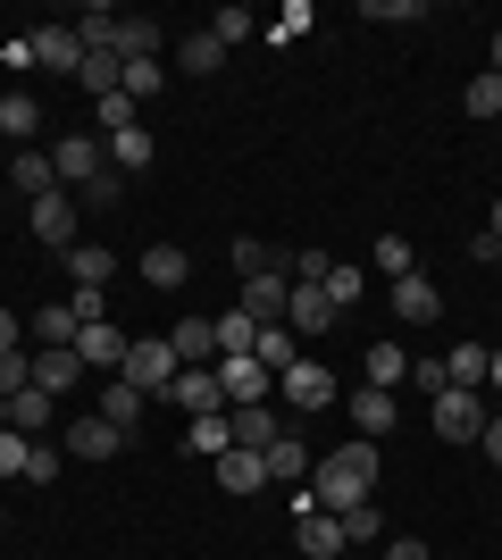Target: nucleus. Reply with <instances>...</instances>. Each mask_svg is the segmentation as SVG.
<instances>
[{
	"label": "nucleus",
	"instance_id": "nucleus-1",
	"mask_svg": "<svg viewBox=\"0 0 502 560\" xmlns=\"http://www.w3.org/2000/svg\"><path fill=\"white\" fill-rule=\"evenodd\" d=\"M377 477H385V460H377V444H369V435H360V444H335L327 460L311 468V502L343 518V511H360V502L377 493Z\"/></svg>",
	"mask_w": 502,
	"mask_h": 560
},
{
	"label": "nucleus",
	"instance_id": "nucleus-2",
	"mask_svg": "<svg viewBox=\"0 0 502 560\" xmlns=\"http://www.w3.org/2000/svg\"><path fill=\"white\" fill-rule=\"evenodd\" d=\"M176 369H185V360H176V343H167V335H135V343H126V385H135V394L143 401H160L167 385H176Z\"/></svg>",
	"mask_w": 502,
	"mask_h": 560
},
{
	"label": "nucleus",
	"instance_id": "nucleus-3",
	"mask_svg": "<svg viewBox=\"0 0 502 560\" xmlns=\"http://www.w3.org/2000/svg\"><path fill=\"white\" fill-rule=\"evenodd\" d=\"M101 167H109L101 135H59V142H50V176H59V192H84Z\"/></svg>",
	"mask_w": 502,
	"mask_h": 560
},
{
	"label": "nucleus",
	"instance_id": "nucleus-4",
	"mask_svg": "<svg viewBox=\"0 0 502 560\" xmlns=\"http://www.w3.org/2000/svg\"><path fill=\"white\" fill-rule=\"evenodd\" d=\"M25 226L43 234V243H50V252H59V259H68L75 243H84V210H75V192H43V201H34V218H25Z\"/></svg>",
	"mask_w": 502,
	"mask_h": 560
},
{
	"label": "nucleus",
	"instance_id": "nucleus-5",
	"mask_svg": "<svg viewBox=\"0 0 502 560\" xmlns=\"http://www.w3.org/2000/svg\"><path fill=\"white\" fill-rule=\"evenodd\" d=\"M435 435H444V444H478L486 435V394L444 385V394H435Z\"/></svg>",
	"mask_w": 502,
	"mask_h": 560
},
{
	"label": "nucleus",
	"instance_id": "nucleus-6",
	"mask_svg": "<svg viewBox=\"0 0 502 560\" xmlns=\"http://www.w3.org/2000/svg\"><path fill=\"white\" fill-rule=\"evenodd\" d=\"M218 394H226V410H252V401L277 394V369H260L252 351H243V360H218Z\"/></svg>",
	"mask_w": 502,
	"mask_h": 560
},
{
	"label": "nucleus",
	"instance_id": "nucleus-7",
	"mask_svg": "<svg viewBox=\"0 0 502 560\" xmlns=\"http://www.w3.org/2000/svg\"><path fill=\"white\" fill-rule=\"evenodd\" d=\"M277 394H285L293 410H327V401H335V369H327V360H311V351H302V360H293V369L277 376Z\"/></svg>",
	"mask_w": 502,
	"mask_h": 560
},
{
	"label": "nucleus",
	"instance_id": "nucleus-8",
	"mask_svg": "<svg viewBox=\"0 0 502 560\" xmlns=\"http://www.w3.org/2000/svg\"><path fill=\"white\" fill-rule=\"evenodd\" d=\"M160 401H176L185 419H210V410H226V394H218V360H210V369H176V385H167Z\"/></svg>",
	"mask_w": 502,
	"mask_h": 560
},
{
	"label": "nucleus",
	"instance_id": "nucleus-9",
	"mask_svg": "<svg viewBox=\"0 0 502 560\" xmlns=\"http://www.w3.org/2000/svg\"><path fill=\"white\" fill-rule=\"evenodd\" d=\"M285 302H293V277H285V268H260V277H243V310H252L260 327H285Z\"/></svg>",
	"mask_w": 502,
	"mask_h": 560
},
{
	"label": "nucleus",
	"instance_id": "nucleus-10",
	"mask_svg": "<svg viewBox=\"0 0 502 560\" xmlns=\"http://www.w3.org/2000/svg\"><path fill=\"white\" fill-rule=\"evenodd\" d=\"M335 318H343V310H335L327 293H318V284H293V302H285V327H293V343H318V335H327Z\"/></svg>",
	"mask_w": 502,
	"mask_h": 560
},
{
	"label": "nucleus",
	"instance_id": "nucleus-11",
	"mask_svg": "<svg viewBox=\"0 0 502 560\" xmlns=\"http://www.w3.org/2000/svg\"><path fill=\"white\" fill-rule=\"evenodd\" d=\"M302 502H311V493H302ZM293 544H302L311 560H335V552H343V518H335V511H318V502H311V511L293 518Z\"/></svg>",
	"mask_w": 502,
	"mask_h": 560
},
{
	"label": "nucleus",
	"instance_id": "nucleus-12",
	"mask_svg": "<svg viewBox=\"0 0 502 560\" xmlns=\"http://www.w3.org/2000/svg\"><path fill=\"white\" fill-rule=\"evenodd\" d=\"M126 343H135V335H118L109 318H93V327L75 335V360H84V369H109V376H118V369H126Z\"/></svg>",
	"mask_w": 502,
	"mask_h": 560
},
{
	"label": "nucleus",
	"instance_id": "nucleus-13",
	"mask_svg": "<svg viewBox=\"0 0 502 560\" xmlns=\"http://www.w3.org/2000/svg\"><path fill=\"white\" fill-rule=\"evenodd\" d=\"M385 302H394V318H410V327L444 318V293H435L428 277H402V284H385Z\"/></svg>",
	"mask_w": 502,
	"mask_h": 560
},
{
	"label": "nucleus",
	"instance_id": "nucleus-14",
	"mask_svg": "<svg viewBox=\"0 0 502 560\" xmlns=\"http://www.w3.org/2000/svg\"><path fill=\"white\" fill-rule=\"evenodd\" d=\"M34 68H50V75H75V68H84L75 25H43V34H34Z\"/></svg>",
	"mask_w": 502,
	"mask_h": 560
},
{
	"label": "nucleus",
	"instance_id": "nucleus-15",
	"mask_svg": "<svg viewBox=\"0 0 502 560\" xmlns=\"http://www.w3.org/2000/svg\"><path fill=\"white\" fill-rule=\"evenodd\" d=\"M68 452H75V460H109V452H126V427H109V419L93 410V419L68 427Z\"/></svg>",
	"mask_w": 502,
	"mask_h": 560
},
{
	"label": "nucleus",
	"instance_id": "nucleus-16",
	"mask_svg": "<svg viewBox=\"0 0 502 560\" xmlns=\"http://www.w3.org/2000/svg\"><path fill=\"white\" fill-rule=\"evenodd\" d=\"M143 284H160V293L192 284V252H176V243H151V252H143Z\"/></svg>",
	"mask_w": 502,
	"mask_h": 560
},
{
	"label": "nucleus",
	"instance_id": "nucleus-17",
	"mask_svg": "<svg viewBox=\"0 0 502 560\" xmlns=\"http://www.w3.org/2000/svg\"><path fill=\"white\" fill-rule=\"evenodd\" d=\"M176 68H185V75H218V68H226V43H218L210 25H192L185 43H176Z\"/></svg>",
	"mask_w": 502,
	"mask_h": 560
},
{
	"label": "nucleus",
	"instance_id": "nucleus-18",
	"mask_svg": "<svg viewBox=\"0 0 502 560\" xmlns=\"http://www.w3.org/2000/svg\"><path fill=\"white\" fill-rule=\"evenodd\" d=\"M218 486H226V493H260L268 486V460H260V452H218Z\"/></svg>",
	"mask_w": 502,
	"mask_h": 560
},
{
	"label": "nucleus",
	"instance_id": "nucleus-19",
	"mask_svg": "<svg viewBox=\"0 0 502 560\" xmlns=\"http://www.w3.org/2000/svg\"><path fill=\"white\" fill-rule=\"evenodd\" d=\"M167 343H176V360H185V369H210V360H218V318H185Z\"/></svg>",
	"mask_w": 502,
	"mask_h": 560
},
{
	"label": "nucleus",
	"instance_id": "nucleus-20",
	"mask_svg": "<svg viewBox=\"0 0 502 560\" xmlns=\"http://www.w3.org/2000/svg\"><path fill=\"white\" fill-rule=\"evenodd\" d=\"M109 50H118V59H160V50H167V25H151V18H118V43H109Z\"/></svg>",
	"mask_w": 502,
	"mask_h": 560
},
{
	"label": "nucleus",
	"instance_id": "nucleus-21",
	"mask_svg": "<svg viewBox=\"0 0 502 560\" xmlns=\"http://www.w3.org/2000/svg\"><path fill=\"white\" fill-rule=\"evenodd\" d=\"M318 293H327L335 310L369 302V268H352V259H327V277H318Z\"/></svg>",
	"mask_w": 502,
	"mask_h": 560
},
{
	"label": "nucleus",
	"instance_id": "nucleus-22",
	"mask_svg": "<svg viewBox=\"0 0 502 560\" xmlns=\"http://www.w3.org/2000/svg\"><path fill=\"white\" fill-rule=\"evenodd\" d=\"M343 410H352V427H360V435H369V444H377L385 427H394V394H377V385H360V394L343 401Z\"/></svg>",
	"mask_w": 502,
	"mask_h": 560
},
{
	"label": "nucleus",
	"instance_id": "nucleus-23",
	"mask_svg": "<svg viewBox=\"0 0 502 560\" xmlns=\"http://www.w3.org/2000/svg\"><path fill=\"white\" fill-rule=\"evenodd\" d=\"M277 435H285V419H277L268 401H252V410H235V444H243V452H268V444H277Z\"/></svg>",
	"mask_w": 502,
	"mask_h": 560
},
{
	"label": "nucleus",
	"instance_id": "nucleus-24",
	"mask_svg": "<svg viewBox=\"0 0 502 560\" xmlns=\"http://www.w3.org/2000/svg\"><path fill=\"white\" fill-rule=\"evenodd\" d=\"M9 185H17L25 201H43V192H59V176H50V151H17V160H9Z\"/></svg>",
	"mask_w": 502,
	"mask_h": 560
},
{
	"label": "nucleus",
	"instance_id": "nucleus-25",
	"mask_svg": "<svg viewBox=\"0 0 502 560\" xmlns=\"http://www.w3.org/2000/svg\"><path fill=\"white\" fill-rule=\"evenodd\" d=\"M118 277V252H109V243H75L68 252V284H109Z\"/></svg>",
	"mask_w": 502,
	"mask_h": 560
},
{
	"label": "nucleus",
	"instance_id": "nucleus-26",
	"mask_svg": "<svg viewBox=\"0 0 502 560\" xmlns=\"http://www.w3.org/2000/svg\"><path fill=\"white\" fill-rule=\"evenodd\" d=\"M185 444H192V452H210V460H218V452H235V410H210V419H185Z\"/></svg>",
	"mask_w": 502,
	"mask_h": 560
},
{
	"label": "nucleus",
	"instance_id": "nucleus-27",
	"mask_svg": "<svg viewBox=\"0 0 502 560\" xmlns=\"http://www.w3.org/2000/svg\"><path fill=\"white\" fill-rule=\"evenodd\" d=\"M75 376H84V360H75V351H34V394H68Z\"/></svg>",
	"mask_w": 502,
	"mask_h": 560
},
{
	"label": "nucleus",
	"instance_id": "nucleus-28",
	"mask_svg": "<svg viewBox=\"0 0 502 560\" xmlns=\"http://www.w3.org/2000/svg\"><path fill=\"white\" fill-rule=\"evenodd\" d=\"M118 75H126V59H118V50H84V68H75V84H84L93 101H109V93H118Z\"/></svg>",
	"mask_w": 502,
	"mask_h": 560
},
{
	"label": "nucleus",
	"instance_id": "nucleus-29",
	"mask_svg": "<svg viewBox=\"0 0 502 560\" xmlns=\"http://www.w3.org/2000/svg\"><path fill=\"white\" fill-rule=\"evenodd\" d=\"M260 460H268V486H302V477H311V452L293 444V435H277Z\"/></svg>",
	"mask_w": 502,
	"mask_h": 560
},
{
	"label": "nucleus",
	"instance_id": "nucleus-30",
	"mask_svg": "<svg viewBox=\"0 0 502 560\" xmlns=\"http://www.w3.org/2000/svg\"><path fill=\"white\" fill-rule=\"evenodd\" d=\"M260 343V318H252V310H226V318H218V360H243V351Z\"/></svg>",
	"mask_w": 502,
	"mask_h": 560
},
{
	"label": "nucleus",
	"instance_id": "nucleus-31",
	"mask_svg": "<svg viewBox=\"0 0 502 560\" xmlns=\"http://www.w3.org/2000/svg\"><path fill=\"white\" fill-rule=\"evenodd\" d=\"M34 126H43V101H34V93H0V135L34 142Z\"/></svg>",
	"mask_w": 502,
	"mask_h": 560
},
{
	"label": "nucleus",
	"instance_id": "nucleus-32",
	"mask_svg": "<svg viewBox=\"0 0 502 560\" xmlns=\"http://www.w3.org/2000/svg\"><path fill=\"white\" fill-rule=\"evenodd\" d=\"M101 151H109V167H118V176H135V167H151V151H160V142H151L143 126H126V135H109Z\"/></svg>",
	"mask_w": 502,
	"mask_h": 560
},
{
	"label": "nucleus",
	"instance_id": "nucleus-33",
	"mask_svg": "<svg viewBox=\"0 0 502 560\" xmlns=\"http://www.w3.org/2000/svg\"><path fill=\"white\" fill-rule=\"evenodd\" d=\"M444 385H460V394H486V343H453V360H444Z\"/></svg>",
	"mask_w": 502,
	"mask_h": 560
},
{
	"label": "nucleus",
	"instance_id": "nucleus-34",
	"mask_svg": "<svg viewBox=\"0 0 502 560\" xmlns=\"http://www.w3.org/2000/svg\"><path fill=\"white\" fill-rule=\"evenodd\" d=\"M101 419H109V427H126V435H135V419H143V394H135L126 376H109V385H101Z\"/></svg>",
	"mask_w": 502,
	"mask_h": 560
},
{
	"label": "nucleus",
	"instance_id": "nucleus-35",
	"mask_svg": "<svg viewBox=\"0 0 502 560\" xmlns=\"http://www.w3.org/2000/svg\"><path fill=\"white\" fill-rule=\"evenodd\" d=\"M360 369H369V385H377V394H394V385L410 376V351H394V343H369V360H360Z\"/></svg>",
	"mask_w": 502,
	"mask_h": 560
},
{
	"label": "nucleus",
	"instance_id": "nucleus-36",
	"mask_svg": "<svg viewBox=\"0 0 502 560\" xmlns=\"http://www.w3.org/2000/svg\"><path fill=\"white\" fill-rule=\"evenodd\" d=\"M252 360H260V369H277V376H285L293 360H302V343H293V327H260V343H252Z\"/></svg>",
	"mask_w": 502,
	"mask_h": 560
},
{
	"label": "nucleus",
	"instance_id": "nucleus-37",
	"mask_svg": "<svg viewBox=\"0 0 502 560\" xmlns=\"http://www.w3.org/2000/svg\"><path fill=\"white\" fill-rule=\"evenodd\" d=\"M160 84H167V68H160V59H126V75H118V93L135 101V109H143V101L160 93Z\"/></svg>",
	"mask_w": 502,
	"mask_h": 560
},
{
	"label": "nucleus",
	"instance_id": "nucleus-38",
	"mask_svg": "<svg viewBox=\"0 0 502 560\" xmlns=\"http://www.w3.org/2000/svg\"><path fill=\"white\" fill-rule=\"evenodd\" d=\"M9 427H17V435H43V427H50V394H34V385L9 394Z\"/></svg>",
	"mask_w": 502,
	"mask_h": 560
},
{
	"label": "nucleus",
	"instance_id": "nucleus-39",
	"mask_svg": "<svg viewBox=\"0 0 502 560\" xmlns=\"http://www.w3.org/2000/svg\"><path fill=\"white\" fill-rule=\"evenodd\" d=\"M377 277H385V284H402V277H419V252H410L402 234H385V243H377Z\"/></svg>",
	"mask_w": 502,
	"mask_h": 560
},
{
	"label": "nucleus",
	"instance_id": "nucleus-40",
	"mask_svg": "<svg viewBox=\"0 0 502 560\" xmlns=\"http://www.w3.org/2000/svg\"><path fill=\"white\" fill-rule=\"evenodd\" d=\"M460 109H469V117H502V75H469V93H460Z\"/></svg>",
	"mask_w": 502,
	"mask_h": 560
},
{
	"label": "nucleus",
	"instance_id": "nucleus-41",
	"mask_svg": "<svg viewBox=\"0 0 502 560\" xmlns=\"http://www.w3.org/2000/svg\"><path fill=\"white\" fill-rule=\"evenodd\" d=\"M75 43H84V50H109V43H118V9H84V18H75Z\"/></svg>",
	"mask_w": 502,
	"mask_h": 560
},
{
	"label": "nucleus",
	"instance_id": "nucleus-42",
	"mask_svg": "<svg viewBox=\"0 0 502 560\" xmlns=\"http://www.w3.org/2000/svg\"><path fill=\"white\" fill-rule=\"evenodd\" d=\"M252 25H260V18H252V9H235V0H226V9H218V18H210V34H218V43H226V50H235V43H252Z\"/></svg>",
	"mask_w": 502,
	"mask_h": 560
},
{
	"label": "nucleus",
	"instance_id": "nucleus-43",
	"mask_svg": "<svg viewBox=\"0 0 502 560\" xmlns=\"http://www.w3.org/2000/svg\"><path fill=\"white\" fill-rule=\"evenodd\" d=\"M25 460H34V435L0 427V477H17V486H25Z\"/></svg>",
	"mask_w": 502,
	"mask_h": 560
},
{
	"label": "nucleus",
	"instance_id": "nucleus-44",
	"mask_svg": "<svg viewBox=\"0 0 502 560\" xmlns=\"http://www.w3.org/2000/svg\"><path fill=\"white\" fill-rule=\"evenodd\" d=\"M34 385V351H0V401Z\"/></svg>",
	"mask_w": 502,
	"mask_h": 560
},
{
	"label": "nucleus",
	"instance_id": "nucleus-45",
	"mask_svg": "<svg viewBox=\"0 0 502 560\" xmlns=\"http://www.w3.org/2000/svg\"><path fill=\"white\" fill-rule=\"evenodd\" d=\"M93 109H101V142H109V135H126V126H143V117H135V101H126V93L93 101Z\"/></svg>",
	"mask_w": 502,
	"mask_h": 560
},
{
	"label": "nucleus",
	"instance_id": "nucleus-46",
	"mask_svg": "<svg viewBox=\"0 0 502 560\" xmlns=\"http://www.w3.org/2000/svg\"><path fill=\"white\" fill-rule=\"evenodd\" d=\"M118 185H126V176H118V167H101V176H93V185H84V192H75V210H109V201H118Z\"/></svg>",
	"mask_w": 502,
	"mask_h": 560
},
{
	"label": "nucleus",
	"instance_id": "nucleus-47",
	"mask_svg": "<svg viewBox=\"0 0 502 560\" xmlns=\"http://www.w3.org/2000/svg\"><path fill=\"white\" fill-rule=\"evenodd\" d=\"M369 18H377V25H419V18H428V0H369Z\"/></svg>",
	"mask_w": 502,
	"mask_h": 560
},
{
	"label": "nucleus",
	"instance_id": "nucleus-48",
	"mask_svg": "<svg viewBox=\"0 0 502 560\" xmlns=\"http://www.w3.org/2000/svg\"><path fill=\"white\" fill-rule=\"evenodd\" d=\"M235 268H243V277H260V268H277V252L252 243V234H235Z\"/></svg>",
	"mask_w": 502,
	"mask_h": 560
},
{
	"label": "nucleus",
	"instance_id": "nucleus-49",
	"mask_svg": "<svg viewBox=\"0 0 502 560\" xmlns=\"http://www.w3.org/2000/svg\"><path fill=\"white\" fill-rule=\"evenodd\" d=\"M343 544H377V502H360V511H343Z\"/></svg>",
	"mask_w": 502,
	"mask_h": 560
},
{
	"label": "nucleus",
	"instance_id": "nucleus-50",
	"mask_svg": "<svg viewBox=\"0 0 502 560\" xmlns=\"http://www.w3.org/2000/svg\"><path fill=\"white\" fill-rule=\"evenodd\" d=\"M68 310L84 318V327H93V318H101V284H68Z\"/></svg>",
	"mask_w": 502,
	"mask_h": 560
},
{
	"label": "nucleus",
	"instance_id": "nucleus-51",
	"mask_svg": "<svg viewBox=\"0 0 502 560\" xmlns=\"http://www.w3.org/2000/svg\"><path fill=\"white\" fill-rule=\"evenodd\" d=\"M478 452H486V460L502 468V410H486V435H478Z\"/></svg>",
	"mask_w": 502,
	"mask_h": 560
},
{
	"label": "nucleus",
	"instance_id": "nucleus-52",
	"mask_svg": "<svg viewBox=\"0 0 502 560\" xmlns=\"http://www.w3.org/2000/svg\"><path fill=\"white\" fill-rule=\"evenodd\" d=\"M0 351H25V318L17 310H0Z\"/></svg>",
	"mask_w": 502,
	"mask_h": 560
},
{
	"label": "nucleus",
	"instance_id": "nucleus-53",
	"mask_svg": "<svg viewBox=\"0 0 502 560\" xmlns=\"http://www.w3.org/2000/svg\"><path fill=\"white\" fill-rule=\"evenodd\" d=\"M469 259H486V268H502V234H469Z\"/></svg>",
	"mask_w": 502,
	"mask_h": 560
},
{
	"label": "nucleus",
	"instance_id": "nucleus-54",
	"mask_svg": "<svg viewBox=\"0 0 502 560\" xmlns=\"http://www.w3.org/2000/svg\"><path fill=\"white\" fill-rule=\"evenodd\" d=\"M385 560H435V552H428L419 536H394V544H385Z\"/></svg>",
	"mask_w": 502,
	"mask_h": 560
},
{
	"label": "nucleus",
	"instance_id": "nucleus-55",
	"mask_svg": "<svg viewBox=\"0 0 502 560\" xmlns=\"http://www.w3.org/2000/svg\"><path fill=\"white\" fill-rule=\"evenodd\" d=\"M486 394H502V351H486Z\"/></svg>",
	"mask_w": 502,
	"mask_h": 560
},
{
	"label": "nucleus",
	"instance_id": "nucleus-56",
	"mask_svg": "<svg viewBox=\"0 0 502 560\" xmlns=\"http://www.w3.org/2000/svg\"><path fill=\"white\" fill-rule=\"evenodd\" d=\"M486 75H502V25H494V43H486Z\"/></svg>",
	"mask_w": 502,
	"mask_h": 560
},
{
	"label": "nucleus",
	"instance_id": "nucleus-57",
	"mask_svg": "<svg viewBox=\"0 0 502 560\" xmlns=\"http://www.w3.org/2000/svg\"><path fill=\"white\" fill-rule=\"evenodd\" d=\"M486 234H502V201H494V218H486Z\"/></svg>",
	"mask_w": 502,
	"mask_h": 560
},
{
	"label": "nucleus",
	"instance_id": "nucleus-58",
	"mask_svg": "<svg viewBox=\"0 0 502 560\" xmlns=\"http://www.w3.org/2000/svg\"><path fill=\"white\" fill-rule=\"evenodd\" d=\"M0 536H9V511H0Z\"/></svg>",
	"mask_w": 502,
	"mask_h": 560
},
{
	"label": "nucleus",
	"instance_id": "nucleus-59",
	"mask_svg": "<svg viewBox=\"0 0 502 560\" xmlns=\"http://www.w3.org/2000/svg\"><path fill=\"white\" fill-rule=\"evenodd\" d=\"M0 427H9V401H0Z\"/></svg>",
	"mask_w": 502,
	"mask_h": 560
}]
</instances>
